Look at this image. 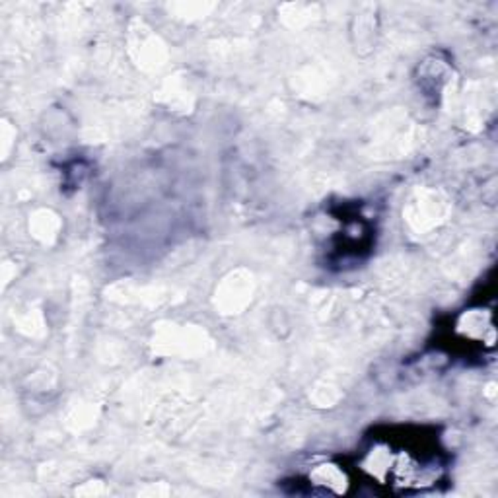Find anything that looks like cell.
I'll return each instance as SVG.
<instances>
[{
  "mask_svg": "<svg viewBox=\"0 0 498 498\" xmlns=\"http://www.w3.org/2000/svg\"><path fill=\"white\" fill-rule=\"evenodd\" d=\"M312 483L333 488L337 487L339 483H345V473L333 463H323V465H317L312 473Z\"/></svg>",
  "mask_w": 498,
  "mask_h": 498,
  "instance_id": "6da1fadb",
  "label": "cell"
}]
</instances>
